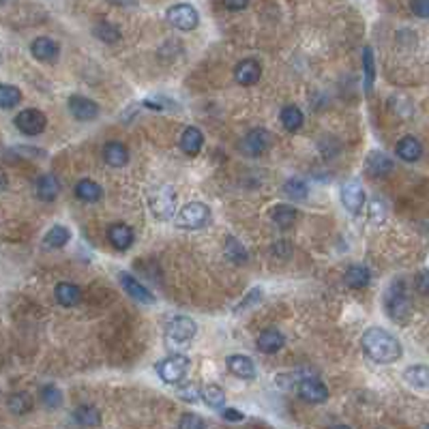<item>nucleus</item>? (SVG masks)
<instances>
[{"instance_id":"1","label":"nucleus","mask_w":429,"mask_h":429,"mask_svg":"<svg viewBox=\"0 0 429 429\" xmlns=\"http://www.w3.org/2000/svg\"><path fill=\"white\" fill-rule=\"evenodd\" d=\"M361 343L365 354L376 363H395L402 356V343L397 341L395 335L380 326H372L365 330Z\"/></svg>"},{"instance_id":"2","label":"nucleus","mask_w":429,"mask_h":429,"mask_svg":"<svg viewBox=\"0 0 429 429\" xmlns=\"http://www.w3.org/2000/svg\"><path fill=\"white\" fill-rule=\"evenodd\" d=\"M387 309L395 322H400V324L408 322V317L412 315V300L406 290V281L400 279L391 285L389 296H387Z\"/></svg>"},{"instance_id":"3","label":"nucleus","mask_w":429,"mask_h":429,"mask_svg":"<svg viewBox=\"0 0 429 429\" xmlns=\"http://www.w3.org/2000/svg\"><path fill=\"white\" fill-rule=\"evenodd\" d=\"M211 221V209L202 202H189L185 204L179 217H177V224L179 228H187V230H198V228H204L206 224Z\"/></svg>"},{"instance_id":"4","label":"nucleus","mask_w":429,"mask_h":429,"mask_svg":"<svg viewBox=\"0 0 429 429\" xmlns=\"http://www.w3.org/2000/svg\"><path fill=\"white\" fill-rule=\"evenodd\" d=\"M187 369H189V359L185 354H170L168 359L157 363V374L168 385L181 382L187 376Z\"/></svg>"},{"instance_id":"5","label":"nucleus","mask_w":429,"mask_h":429,"mask_svg":"<svg viewBox=\"0 0 429 429\" xmlns=\"http://www.w3.org/2000/svg\"><path fill=\"white\" fill-rule=\"evenodd\" d=\"M196 322L192 320V317L187 315H177L172 317L168 328H166V335H168V341L174 343V346H183V343H189L194 337H196Z\"/></svg>"},{"instance_id":"6","label":"nucleus","mask_w":429,"mask_h":429,"mask_svg":"<svg viewBox=\"0 0 429 429\" xmlns=\"http://www.w3.org/2000/svg\"><path fill=\"white\" fill-rule=\"evenodd\" d=\"M15 127L24 133V135H39L45 131V125H47V118L41 109H35V107H28V109H22V112L15 116Z\"/></svg>"},{"instance_id":"7","label":"nucleus","mask_w":429,"mask_h":429,"mask_svg":"<svg viewBox=\"0 0 429 429\" xmlns=\"http://www.w3.org/2000/svg\"><path fill=\"white\" fill-rule=\"evenodd\" d=\"M168 20L172 26H177L179 30H194L200 24V15L192 5H174L168 11Z\"/></svg>"},{"instance_id":"8","label":"nucleus","mask_w":429,"mask_h":429,"mask_svg":"<svg viewBox=\"0 0 429 429\" xmlns=\"http://www.w3.org/2000/svg\"><path fill=\"white\" fill-rule=\"evenodd\" d=\"M298 395H300V400H305L309 404H322V402H326V397H328V389H326V385L322 382V380L305 378V380H300L298 382Z\"/></svg>"},{"instance_id":"9","label":"nucleus","mask_w":429,"mask_h":429,"mask_svg":"<svg viewBox=\"0 0 429 429\" xmlns=\"http://www.w3.org/2000/svg\"><path fill=\"white\" fill-rule=\"evenodd\" d=\"M271 146V135L264 129H256V131H249L243 140H241V151L249 157H260L262 153L268 151Z\"/></svg>"},{"instance_id":"10","label":"nucleus","mask_w":429,"mask_h":429,"mask_svg":"<svg viewBox=\"0 0 429 429\" xmlns=\"http://www.w3.org/2000/svg\"><path fill=\"white\" fill-rule=\"evenodd\" d=\"M118 281H120V285H122V290H125L127 294H129L131 298H135L138 303H144V305L155 303L153 292H151L148 288H144V285H142L133 275H129V273H120V275H118Z\"/></svg>"},{"instance_id":"11","label":"nucleus","mask_w":429,"mask_h":429,"mask_svg":"<svg viewBox=\"0 0 429 429\" xmlns=\"http://www.w3.org/2000/svg\"><path fill=\"white\" fill-rule=\"evenodd\" d=\"M341 202L343 206L350 213H361L363 204H365V192L359 181H348L343 187H341Z\"/></svg>"},{"instance_id":"12","label":"nucleus","mask_w":429,"mask_h":429,"mask_svg":"<svg viewBox=\"0 0 429 429\" xmlns=\"http://www.w3.org/2000/svg\"><path fill=\"white\" fill-rule=\"evenodd\" d=\"M69 112L77 120H94L99 116V105L88 97H77L75 94L69 99Z\"/></svg>"},{"instance_id":"13","label":"nucleus","mask_w":429,"mask_h":429,"mask_svg":"<svg viewBox=\"0 0 429 429\" xmlns=\"http://www.w3.org/2000/svg\"><path fill=\"white\" fill-rule=\"evenodd\" d=\"M260 75H262V67H260V62H258V60H253V58L241 60V62L236 65V69H234L236 82H238V84H243V86L256 84L258 79H260Z\"/></svg>"},{"instance_id":"14","label":"nucleus","mask_w":429,"mask_h":429,"mask_svg":"<svg viewBox=\"0 0 429 429\" xmlns=\"http://www.w3.org/2000/svg\"><path fill=\"white\" fill-rule=\"evenodd\" d=\"M230 374H234L236 378L241 380H253L256 378V365H253V361L245 354H232L228 356L226 361Z\"/></svg>"},{"instance_id":"15","label":"nucleus","mask_w":429,"mask_h":429,"mask_svg":"<svg viewBox=\"0 0 429 429\" xmlns=\"http://www.w3.org/2000/svg\"><path fill=\"white\" fill-rule=\"evenodd\" d=\"M133 230L129 226H125V224H114V226H109L107 228V241L112 243L114 249L118 251H127L131 245H133Z\"/></svg>"},{"instance_id":"16","label":"nucleus","mask_w":429,"mask_h":429,"mask_svg":"<svg viewBox=\"0 0 429 429\" xmlns=\"http://www.w3.org/2000/svg\"><path fill=\"white\" fill-rule=\"evenodd\" d=\"M151 209L155 211L157 217L161 219H170L174 215V192L172 189H161L151 198Z\"/></svg>"},{"instance_id":"17","label":"nucleus","mask_w":429,"mask_h":429,"mask_svg":"<svg viewBox=\"0 0 429 429\" xmlns=\"http://www.w3.org/2000/svg\"><path fill=\"white\" fill-rule=\"evenodd\" d=\"M365 168H367L369 177L380 179V177H387V174L393 170V161H391L389 155L380 153V151H374V153H369L367 161H365Z\"/></svg>"},{"instance_id":"18","label":"nucleus","mask_w":429,"mask_h":429,"mask_svg":"<svg viewBox=\"0 0 429 429\" xmlns=\"http://www.w3.org/2000/svg\"><path fill=\"white\" fill-rule=\"evenodd\" d=\"M33 50V56L41 62H54L58 58V43L52 41L50 37H39L30 45Z\"/></svg>"},{"instance_id":"19","label":"nucleus","mask_w":429,"mask_h":429,"mask_svg":"<svg viewBox=\"0 0 429 429\" xmlns=\"http://www.w3.org/2000/svg\"><path fill=\"white\" fill-rule=\"evenodd\" d=\"M54 294H56V300L62 307H73L82 300V290H79V285L69 283V281H60L56 285Z\"/></svg>"},{"instance_id":"20","label":"nucleus","mask_w":429,"mask_h":429,"mask_svg":"<svg viewBox=\"0 0 429 429\" xmlns=\"http://www.w3.org/2000/svg\"><path fill=\"white\" fill-rule=\"evenodd\" d=\"M283 343H285V337L277 328H266V330L260 333V337H258V348H260V352H264V354L279 352L283 348Z\"/></svg>"},{"instance_id":"21","label":"nucleus","mask_w":429,"mask_h":429,"mask_svg":"<svg viewBox=\"0 0 429 429\" xmlns=\"http://www.w3.org/2000/svg\"><path fill=\"white\" fill-rule=\"evenodd\" d=\"M103 159H105V164H109L112 168H122L129 161V151H127V146L120 144V142H107L103 146Z\"/></svg>"},{"instance_id":"22","label":"nucleus","mask_w":429,"mask_h":429,"mask_svg":"<svg viewBox=\"0 0 429 429\" xmlns=\"http://www.w3.org/2000/svg\"><path fill=\"white\" fill-rule=\"evenodd\" d=\"M343 281L348 288H352V290H363V288H367L369 281H372V273H369V268H365V266H350L346 271L343 275Z\"/></svg>"},{"instance_id":"23","label":"nucleus","mask_w":429,"mask_h":429,"mask_svg":"<svg viewBox=\"0 0 429 429\" xmlns=\"http://www.w3.org/2000/svg\"><path fill=\"white\" fill-rule=\"evenodd\" d=\"M202 144H204V135L198 127H187L181 135V151L196 157L200 151H202Z\"/></svg>"},{"instance_id":"24","label":"nucleus","mask_w":429,"mask_h":429,"mask_svg":"<svg viewBox=\"0 0 429 429\" xmlns=\"http://www.w3.org/2000/svg\"><path fill=\"white\" fill-rule=\"evenodd\" d=\"M35 189H37L39 200H43V202H52V200H56L58 194H60V183H58V179L54 177V174H43V177L37 181Z\"/></svg>"},{"instance_id":"25","label":"nucleus","mask_w":429,"mask_h":429,"mask_svg":"<svg viewBox=\"0 0 429 429\" xmlns=\"http://www.w3.org/2000/svg\"><path fill=\"white\" fill-rule=\"evenodd\" d=\"M395 153L400 159H404V161H417V159H421V155H423V146H421V142L417 138L408 135V138L397 142Z\"/></svg>"},{"instance_id":"26","label":"nucleus","mask_w":429,"mask_h":429,"mask_svg":"<svg viewBox=\"0 0 429 429\" xmlns=\"http://www.w3.org/2000/svg\"><path fill=\"white\" fill-rule=\"evenodd\" d=\"M404 378L410 387L429 393V367H425V365H412V367L406 369Z\"/></svg>"},{"instance_id":"27","label":"nucleus","mask_w":429,"mask_h":429,"mask_svg":"<svg viewBox=\"0 0 429 429\" xmlns=\"http://www.w3.org/2000/svg\"><path fill=\"white\" fill-rule=\"evenodd\" d=\"M281 125H283V129L285 131H290V133H294V131H298L300 127H303V122H305V116H303V112H300V109L296 107V105H285L283 109H281Z\"/></svg>"},{"instance_id":"28","label":"nucleus","mask_w":429,"mask_h":429,"mask_svg":"<svg viewBox=\"0 0 429 429\" xmlns=\"http://www.w3.org/2000/svg\"><path fill=\"white\" fill-rule=\"evenodd\" d=\"M75 196H77V200H82V202H99L101 196H103V189L94 181L84 179V181H79L75 185Z\"/></svg>"},{"instance_id":"29","label":"nucleus","mask_w":429,"mask_h":429,"mask_svg":"<svg viewBox=\"0 0 429 429\" xmlns=\"http://www.w3.org/2000/svg\"><path fill=\"white\" fill-rule=\"evenodd\" d=\"M200 393H202V400H204L206 406H211L215 410H224L226 395H224V391H221V387H217V385H204L200 389Z\"/></svg>"},{"instance_id":"30","label":"nucleus","mask_w":429,"mask_h":429,"mask_svg":"<svg viewBox=\"0 0 429 429\" xmlns=\"http://www.w3.org/2000/svg\"><path fill=\"white\" fill-rule=\"evenodd\" d=\"M298 219V211L294 206H288V204H279L277 209L273 211V221L281 228V230H288L290 226H294V221Z\"/></svg>"},{"instance_id":"31","label":"nucleus","mask_w":429,"mask_h":429,"mask_svg":"<svg viewBox=\"0 0 429 429\" xmlns=\"http://www.w3.org/2000/svg\"><path fill=\"white\" fill-rule=\"evenodd\" d=\"M73 417L79 425H84V427H94V425L101 423V412L94 406H79Z\"/></svg>"},{"instance_id":"32","label":"nucleus","mask_w":429,"mask_h":429,"mask_svg":"<svg viewBox=\"0 0 429 429\" xmlns=\"http://www.w3.org/2000/svg\"><path fill=\"white\" fill-rule=\"evenodd\" d=\"M69 238H71V232L65 226H54L50 232L45 234V245L52 247V249H60V247H65L69 243Z\"/></svg>"},{"instance_id":"33","label":"nucleus","mask_w":429,"mask_h":429,"mask_svg":"<svg viewBox=\"0 0 429 429\" xmlns=\"http://www.w3.org/2000/svg\"><path fill=\"white\" fill-rule=\"evenodd\" d=\"M7 404L13 415H26V412L33 410V397L28 393H13Z\"/></svg>"},{"instance_id":"34","label":"nucleus","mask_w":429,"mask_h":429,"mask_svg":"<svg viewBox=\"0 0 429 429\" xmlns=\"http://www.w3.org/2000/svg\"><path fill=\"white\" fill-rule=\"evenodd\" d=\"M94 35H97V37H99L101 41H105V43H116V41L120 39V30H118V26H114V24L101 22V24L94 26Z\"/></svg>"},{"instance_id":"35","label":"nucleus","mask_w":429,"mask_h":429,"mask_svg":"<svg viewBox=\"0 0 429 429\" xmlns=\"http://www.w3.org/2000/svg\"><path fill=\"white\" fill-rule=\"evenodd\" d=\"M226 256L232 260V262H236V264H243V262H247V251H245V247L236 241L234 236H230L228 241H226Z\"/></svg>"},{"instance_id":"36","label":"nucleus","mask_w":429,"mask_h":429,"mask_svg":"<svg viewBox=\"0 0 429 429\" xmlns=\"http://www.w3.org/2000/svg\"><path fill=\"white\" fill-rule=\"evenodd\" d=\"M41 402H43L45 408H50V410L60 408V404H62V393L54 385H47V387L41 389Z\"/></svg>"},{"instance_id":"37","label":"nucleus","mask_w":429,"mask_h":429,"mask_svg":"<svg viewBox=\"0 0 429 429\" xmlns=\"http://www.w3.org/2000/svg\"><path fill=\"white\" fill-rule=\"evenodd\" d=\"M363 65H365V90L372 92L374 79H376V67H374V54L369 47H365V52H363Z\"/></svg>"},{"instance_id":"38","label":"nucleus","mask_w":429,"mask_h":429,"mask_svg":"<svg viewBox=\"0 0 429 429\" xmlns=\"http://www.w3.org/2000/svg\"><path fill=\"white\" fill-rule=\"evenodd\" d=\"M22 99V92L15 88V86H9V84H3L0 86V103H3L5 109L13 107V105H18Z\"/></svg>"},{"instance_id":"39","label":"nucleus","mask_w":429,"mask_h":429,"mask_svg":"<svg viewBox=\"0 0 429 429\" xmlns=\"http://www.w3.org/2000/svg\"><path fill=\"white\" fill-rule=\"evenodd\" d=\"M285 196H290L292 200H305L307 196H309V189H307V185L300 181V179H292V181H288L285 183Z\"/></svg>"},{"instance_id":"40","label":"nucleus","mask_w":429,"mask_h":429,"mask_svg":"<svg viewBox=\"0 0 429 429\" xmlns=\"http://www.w3.org/2000/svg\"><path fill=\"white\" fill-rule=\"evenodd\" d=\"M179 429H206V423L198 415H194V412H187L179 421Z\"/></svg>"},{"instance_id":"41","label":"nucleus","mask_w":429,"mask_h":429,"mask_svg":"<svg viewBox=\"0 0 429 429\" xmlns=\"http://www.w3.org/2000/svg\"><path fill=\"white\" fill-rule=\"evenodd\" d=\"M179 397H181V400H185V402H196L198 397H202V393H198L196 385H187V387L179 389Z\"/></svg>"},{"instance_id":"42","label":"nucleus","mask_w":429,"mask_h":429,"mask_svg":"<svg viewBox=\"0 0 429 429\" xmlns=\"http://www.w3.org/2000/svg\"><path fill=\"white\" fill-rule=\"evenodd\" d=\"M415 288L419 294H429V271H421L415 277Z\"/></svg>"},{"instance_id":"43","label":"nucleus","mask_w":429,"mask_h":429,"mask_svg":"<svg viewBox=\"0 0 429 429\" xmlns=\"http://www.w3.org/2000/svg\"><path fill=\"white\" fill-rule=\"evenodd\" d=\"M410 9L417 18H429V0H415V3L410 5Z\"/></svg>"},{"instance_id":"44","label":"nucleus","mask_w":429,"mask_h":429,"mask_svg":"<svg viewBox=\"0 0 429 429\" xmlns=\"http://www.w3.org/2000/svg\"><path fill=\"white\" fill-rule=\"evenodd\" d=\"M221 415H224L226 421H243V419H245L243 412H238V410H234V408H224V410H221Z\"/></svg>"},{"instance_id":"45","label":"nucleus","mask_w":429,"mask_h":429,"mask_svg":"<svg viewBox=\"0 0 429 429\" xmlns=\"http://www.w3.org/2000/svg\"><path fill=\"white\" fill-rule=\"evenodd\" d=\"M224 7L230 11H243V9H247V3H224Z\"/></svg>"},{"instance_id":"46","label":"nucleus","mask_w":429,"mask_h":429,"mask_svg":"<svg viewBox=\"0 0 429 429\" xmlns=\"http://www.w3.org/2000/svg\"><path fill=\"white\" fill-rule=\"evenodd\" d=\"M330 429H350V427H346V425H335V427H330Z\"/></svg>"},{"instance_id":"47","label":"nucleus","mask_w":429,"mask_h":429,"mask_svg":"<svg viewBox=\"0 0 429 429\" xmlns=\"http://www.w3.org/2000/svg\"><path fill=\"white\" fill-rule=\"evenodd\" d=\"M425 429H429V425H427V427H425Z\"/></svg>"}]
</instances>
